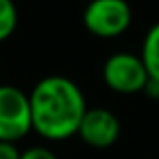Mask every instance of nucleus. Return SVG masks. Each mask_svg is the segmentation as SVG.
I'll return each mask as SVG.
<instances>
[{
	"mask_svg": "<svg viewBox=\"0 0 159 159\" xmlns=\"http://www.w3.org/2000/svg\"><path fill=\"white\" fill-rule=\"evenodd\" d=\"M131 6L127 0H91L83 10V24L99 39H117L131 26Z\"/></svg>",
	"mask_w": 159,
	"mask_h": 159,
	"instance_id": "nucleus-2",
	"label": "nucleus"
},
{
	"mask_svg": "<svg viewBox=\"0 0 159 159\" xmlns=\"http://www.w3.org/2000/svg\"><path fill=\"white\" fill-rule=\"evenodd\" d=\"M141 93H145L149 99H155V101H157V99H159V79H151V77H149Z\"/></svg>",
	"mask_w": 159,
	"mask_h": 159,
	"instance_id": "nucleus-10",
	"label": "nucleus"
},
{
	"mask_svg": "<svg viewBox=\"0 0 159 159\" xmlns=\"http://www.w3.org/2000/svg\"><path fill=\"white\" fill-rule=\"evenodd\" d=\"M32 131L48 141H62L77 135L87 113L85 95L75 81L61 75L40 79L28 95Z\"/></svg>",
	"mask_w": 159,
	"mask_h": 159,
	"instance_id": "nucleus-1",
	"label": "nucleus"
},
{
	"mask_svg": "<svg viewBox=\"0 0 159 159\" xmlns=\"http://www.w3.org/2000/svg\"><path fill=\"white\" fill-rule=\"evenodd\" d=\"M149 75L139 54L115 52L103 65V81L111 91L123 95L141 93Z\"/></svg>",
	"mask_w": 159,
	"mask_h": 159,
	"instance_id": "nucleus-4",
	"label": "nucleus"
},
{
	"mask_svg": "<svg viewBox=\"0 0 159 159\" xmlns=\"http://www.w3.org/2000/svg\"><path fill=\"white\" fill-rule=\"evenodd\" d=\"M77 135L89 147L107 149L119 139L121 123L117 119V115L111 113L109 109H103V107L87 109V113L83 115L81 125H79Z\"/></svg>",
	"mask_w": 159,
	"mask_h": 159,
	"instance_id": "nucleus-5",
	"label": "nucleus"
},
{
	"mask_svg": "<svg viewBox=\"0 0 159 159\" xmlns=\"http://www.w3.org/2000/svg\"><path fill=\"white\" fill-rule=\"evenodd\" d=\"M141 61H143L147 75L151 79H159V22L147 30L141 47Z\"/></svg>",
	"mask_w": 159,
	"mask_h": 159,
	"instance_id": "nucleus-6",
	"label": "nucleus"
},
{
	"mask_svg": "<svg viewBox=\"0 0 159 159\" xmlns=\"http://www.w3.org/2000/svg\"><path fill=\"white\" fill-rule=\"evenodd\" d=\"M0 159H20V151L16 147V143L0 141Z\"/></svg>",
	"mask_w": 159,
	"mask_h": 159,
	"instance_id": "nucleus-9",
	"label": "nucleus"
},
{
	"mask_svg": "<svg viewBox=\"0 0 159 159\" xmlns=\"http://www.w3.org/2000/svg\"><path fill=\"white\" fill-rule=\"evenodd\" d=\"M20 159H57V155L47 147H30L26 151H20Z\"/></svg>",
	"mask_w": 159,
	"mask_h": 159,
	"instance_id": "nucleus-8",
	"label": "nucleus"
},
{
	"mask_svg": "<svg viewBox=\"0 0 159 159\" xmlns=\"http://www.w3.org/2000/svg\"><path fill=\"white\" fill-rule=\"evenodd\" d=\"M32 131L28 95L12 85H0V141L16 143Z\"/></svg>",
	"mask_w": 159,
	"mask_h": 159,
	"instance_id": "nucleus-3",
	"label": "nucleus"
},
{
	"mask_svg": "<svg viewBox=\"0 0 159 159\" xmlns=\"http://www.w3.org/2000/svg\"><path fill=\"white\" fill-rule=\"evenodd\" d=\"M18 24V10L12 0H0V43L6 40Z\"/></svg>",
	"mask_w": 159,
	"mask_h": 159,
	"instance_id": "nucleus-7",
	"label": "nucleus"
}]
</instances>
